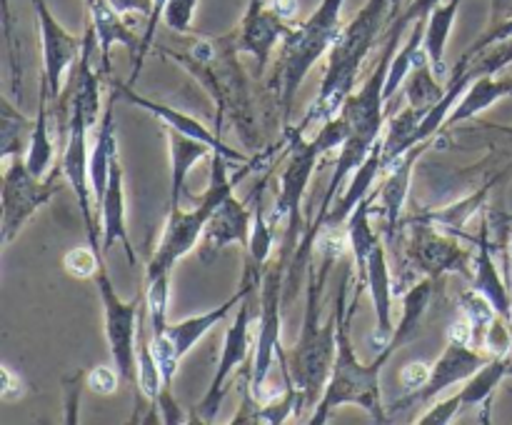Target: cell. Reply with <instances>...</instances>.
Listing matches in <instances>:
<instances>
[{"mask_svg":"<svg viewBox=\"0 0 512 425\" xmlns=\"http://www.w3.org/2000/svg\"><path fill=\"white\" fill-rule=\"evenodd\" d=\"M355 275V260L343 268V275L338 280V295H335V318H338V328H335V363L330 370L328 385H325L323 395H320L318 405L310 413L305 423L310 425H323L330 418V413L343 405H358V408L368 410L373 415L375 423H388V410L380 403V370L385 368L390 355L400 348L403 343L418 335L420 320H423L425 310L430 305V293L425 288H413L405 293L403 298V320L395 328L393 340L385 345L378 353L373 363H360L355 358L353 340H350V323H353L355 308H358L360 295L353 293L348 303V288L353 283Z\"/></svg>","mask_w":512,"mask_h":425,"instance_id":"cell-1","label":"cell"},{"mask_svg":"<svg viewBox=\"0 0 512 425\" xmlns=\"http://www.w3.org/2000/svg\"><path fill=\"white\" fill-rule=\"evenodd\" d=\"M330 268H333V260L320 258V270L318 263L310 260L308 273H305V278H308V293H305L308 295V305H305L303 333H300L298 343L285 350V358L280 360L285 385H290L298 393V413L295 415L303 420L310 418L325 385H328L330 370H333L335 363V348H338L335 310L328 323L320 325V298H323L325 278H328Z\"/></svg>","mask_w":512,"mask_h":425,"instance_id":"cell-2","label":"cell"},{"mask_svg":"<svg viewBox=\"0 0 512 425\" xmlns=\"http://www.w3.org/2000/svg\"><path fill=\"white\" fill-rule=\"evenodd\" d=\"M390 8H393V0H368L365 8L340 30L338 40L330 48L318 98L308 108L303 123L293 128L295 133L303 135L310 125L328 123L343 110L350 95L355 93L365 58L378 45L385 23H390Z\"/></svg>","mask_w":512,"mask_h":425,"instance_id":"cell-3","label":"cell"},{"mask_svg":"<svg viewBox=\"0 0 512 425\" xmlns=\"http://www.w3.org/2000/svg\"><path fill=\"white\" fill-rule=\"evenodd\" d=\"M165 53L173 55L183 68H188L213 95L218 133L223 130L225 120H233L235 130L243 135L245 143L255 145L258 128H255L248 80H245L243 65L235 58L238 55L235 33L223 35L218 40L195 38L180 53H173V50H165Z\"/></svg>","mask_w":512,"mask_h":425,"instance_id":"cell-4","label":"cell"},{"mask_svg":"<svg viewBox=\"0 0 512 425\" xmlns=\"http://www.w3.org/2000/svg\"><path fill=\"white\" fill-rule=\"evenodd\" d=\"M275 150L278 148H270L265 150L263 155H255V158H250L248 163L240 165L233 175L228 173V165H230L228 158H223L220 153L210 155L208 190H205L203 198L198 200V205H193L190 210H183V208L170 210L163 240H160L153 258L148 260V278H145V283H170V275H173L175 263L198 245V240L203 238L205 225H208V220L213 218L218 205L223 203L228 195H233V188L245 178V175L263 168V160L270 158V155H275Z\"/></svg>","mask_w":512,"mask_h":425,"instance_id":"cell-5","label":"cell"},{"mask_svg":"<svg viewBox=\"0 0 512 425\" xmlns=\"http://www.w3.org/2000/svg\"><path fill=\"white\" fill-rule=\"evenodd\" d=\"M343 5L345 0H323L320 8L305 23L293 25L288 38L280 45V58L275 65L270 88L275 90V98L283 108V118L290 115L295 93H298L305 75L315 68V63L325 53H330L333 43L338 40L340 30H343V20H340Z\"/></svg>","mask_w":512,"mask_h":425,"instance_id":"cell-6","label":"cell"},{"mask_svg":"<svg viewBox=\"0 0 512 425\" xmlns=\"http://www.w3.org/2000/svg\"><path fill=\"white\" fill-rule=\"evenodd\" d=\"M373 198L370 193L363 203L358 205L348 220L350 250L355 260V295H363V290H370L375 308V348L383 350L393 340V280H390V265L385 258V245L370 228V215H373Z\"/></svg>","mask_w":512,"mask_h":425,"instance_id":"cell-7","label":"cell"},{"mask_svg":"<svg viewBox=\"0 0 512 425\" xmlns=\"http://www.w3.org/2000/svg\"><path fill=\"white\" fill-rule=\"evenodd\" d=\"M63 165H55L45 180L35 178L28 170L25 158L15 155L3 168V223H0V235L3 245H10L20 235L33 213L43 205L50 203L55 193L63 188Z\"/></svg>","mask_w":512,"mask_h":425,"instance_id":"cell-8","label":"cell"},{"mask_svg":"<svg viewBox=\"0 0 512 425\" xmlns=\"http://www.w3.org/2000/svg\"><path fill=\"white\" fill-rule=\"evenodd\" d=\"M490 358L483 350L473 348V345L453 343L450 340L448 350L443 353V358L438 363H433V373H430L428 383L423 388L413 390L405 398H400L398 403H393L388 408V423H398V420H410L418 415V410L423 405L433 403L440 393H445L448 388H453L460 380H468L483 368Z\"/></svg>","mask_w":512,"mask_h":425,"instance_id":"cell-9","label":"cell"},{"mask_svg":"<svg viewBox=\"0 0 512 425\" xmlns=\"http://www.w3.org/2000/svg\"><path fill=\"white\" fill-rule=\"evenodd\" d=\"M400 38H403V30L390 25L388 40H385L383 55H380L378 65L373 68L370 78H365L363 88L358 93H353L348 98V103L343 105L340 113L348 118L350 123V135L355 138H363L368 143H378L380 130H383V105H385V83H388L390 65H393L395 53H398Z\"/></svg>","mask_w":512,"mask_h":425,"instance_id":"cell-10","label":"cell"},{"mask_svg":"<svg viewBox=\"0 0 512 425\" xmlns=\"http://www.w3.org/2000/svg\"><path fill=\"white\" fill-rule=\"evenodd\" d=\"M253 295L250 293L248 298L240 303L238 315L230 323L228 333H225V343H223V353H220V363L218 370H215L213 380H210L208 390H205L203 400L195 408L193 418L195 423H213L218 418L220 403L225 398V390H228L230 375L240 368V365L248 363V353L250 345H253V335H250V303H253Z\"/></svg>","mask_w":512,"mask_h":425,"instance_id":"cell-11","label":"cell"},{"mask_svg":"<svg viewBox=\"0 0 512 425\" xmlns=\"http://www.w3.org/2000/svg\"><path fill=\"white\" fill-rule=\"evenodd\" d=\"M33 10L38 18L40 40H43V80L48 83L50 100H58L63 95L65 75L80 60L85 38H75L73 33H68L50 13L45 0H33Z\"/></svg>","mask_w":512,"mask_h":425,"instance_id":"cell-12","label":"cell"},{"mask_svg":"<svg viewBox=\"0 0 512 425\" xmlns=\"http://www.w3.org/2000/svg\"><path fill=\"white\" fill-rule=\"evenodd\" d=\"M410 225H415V235L410 240L408 260H413L415 268L423 270L428 278H438L443 273L470 275L473 255H470V250L460 248L455 243V235L443 233V230L425 223Z\"/></svg>","mask_w":512,"mask_h":425,"instance_id":"cell-13","label":"cell"},{"mask_svg":"<svg viewBox=\"0 0 512 425\" xmlns=\"http://www.w3.org/2000/svg\"><path fill=\"white\" fill-rule=\"evenodd\" d=\"M108 80H110V85L118 90L120 98H123L125 103L135 105V108H140V110H148L150 115H155L158 120H163L165 128H173V130H178V133L188 135V138L200 140V143H208L215 153H220L223 158H228L230 165H245L250 160V158H245L243 153H238L235 148L225 145V140L220 138V133L208 130L198 118H193V115L183 113V110H178V108H170V105H165V103H158V100L145 98V95L135 93L133 85L123 83V80L113 78V75H108Z\"/></svg>","mask_w":512,"mask_h":425,"instance_id":"cell-14","label":"cell"},{"mask_svg":"<svg viewBox=\"0 0 512 425\" xmlns=\"http://www.w3.org/2000/svg\"><path fill=\"white\" fill-rule=\"evenodd\" d=\"M510 368L512 365L508 358L488 360V363H485L483 368L473 375V378H468V383H465V388L460 390V393H455V395H450V398L435 403L433 408L425 410L420 418H415V423L418 425H448L450 420L460 413V410L473 408V405H483V403L488 405L490 395H493V390L498 388L500 380L508 375Z\"/></svg>","mask_w":512,"mask_h":425,"instance_id":"cell-15","label":"cell"},{"mask_svg":"<svg viewBox=\"0 0 512 425\" xmlns=\"http://www.w3.org/2000/svg\"><path fill=\"white\" fill-rule=\"evenodd\" d=\"M290 30H293V25L280 18L278 13H273L263 0H250L243 23L238 25V30H233L235 48H238V53L253 55L258 60V73H263L275 45L288 38Z\"/></svg>","mask_w":512,"mask_h":425,"instance_id":"cell-16","label":"cell"},{"mask_svg":"<svg viewBox=\"0 0 512 425\" xmlns=\"http://www.w3.org/2000/svg\"><path fill=\"white\" fill-rule=\"evenodd\" d=\"M253 220L255 213H250L248 203H240L233 195H228L205 225L203 238H200V258L210 263L220 250L233 243H243L248 248L250 235H253Z\"/></svg>","mask_w":512,"mask_h":425,"instance_id":"cell-17","label":"cell"},{"mask_svg":"<svg viewBox=\"0 0 512 425\" xmlns=\"http://www.w3.org/2000/svg\"><path fill=\"white\" fill-rule=\"evenodd\" d=\"M430 143H420L413 145L398 163L393 165L390 170L383 173V183L378 185L375 190V198H380V208H383L385 215V240L393 243L398 238V230L403 225L400 220V213H403V205L405 198H408V190H410V175H413L415 163H418L420 155L428 150Z\"/></svg>","mask_w":512,"mask_h":425,"instance_id":"cell-18","label":"cell"},{"mask_svg":"<svg viewBox=\"0 0 512 425\" xmlns=\"http://www.w3.org/2000/svg\"><path fill=\"white\" fill-rule=\"evenodd\" d=\"M100 213H103V250L108 253L115 243L123 245L128 263L138 265L133 243L128 235V218H125V188H123V165H120L118 150L110 158V178L105 188L103 200H100Z\"/></svg>","mask_w":512,"mask_h":425,"instance_id":"cell-19","label":"cell"},{"mask_svg":"<svg viewBox=\"0 0 512 425\" xmlns=\"http://www.w3.org/2000/svg\"><path fill=\"white\" fill-rule=\"evenodd\" d=\"M475 245H478V253L473 255V273H470L473 288L483 298L490 300V305L498 310V315H503L505 320H512L510 285L500 275L498 265L493 260V248H490V220H483L480 240H475Z\"/></svg>","mask_w":512,"mask_h":425,"instance_id":"cell-20","label":"cell"},{"mask_svg":"<svg viewBox=\"0 0 512 425\" xmlns=\"http://www.w3.org/2000/svg\"><path fill=\"white\" fill-rule=\"evenodd\" d=\"M85 8L90 13V23L95 28V38H98L100 48V75H110V50L115 43H123L125 48L133 53V60L140 53V40L125 28L123 15L110 5V0H85Z\"/></svg>","mask_w":512,"mask_h":425,"instance_id":"cell-21","label":"cell"},{"mask_svg":"<svg viewBox=\"0 0 512 425\" xmlns=\"http://www.w3.org/2000/svg\"><path fill=\"white\" fill-rule=\"evenodd\" d=\"M170 143V210H180V200L190 198V193L185 190V178H188V170L193 168L198 160L208 158L215 150L208 143H200V140L188 138V135L178 133L173 128H165ZM193 200V198H190Z\"/></svg>","mask_w":512,"mask_h":425,"instance_id":"cell-22","label":"cell"},{"mask_svg":"<svg viewBox=\"0 0 512 425\" xmlns=\"http://www.w3.org/2000/svg\"><path fill=\"white\" fill-rule=\"evenodd\" d=\"M512 98V78H495V75H485L470 83V88L465 90V95L460 98V103L455 105V110L450 113L445 128H455L463 120L475 118L483 110H488L490 105H495L498 100Z\"/></svg>","mask_w":512,"mask_h":425,"instance_id":"cell-23","label":"cell"},{"mask_svg":"<svg viewBox=\"0 0 512 425\" xmlns=\"http://www.w3.org/2000/svg\"><path fill=\"white\" fill-rule=\"evenodd\" d=\"M460 3L463 0H448V3H440L438 8L430 13L428 25H425V53H428L430 68L438 78L448 75V63H445V50H448L450 30H453L455 15H458Z\"/></svg>","mask_w":512,"mask_h":425,"instance_id":"cell-24","label":"cell"},{"mask_svg":"<svg viewBox=\"0 0 512 425\" xmlns=\"http://www.w3.org/2000/svg\"><path fill=\"white\" fill-rule=\"evenodd\" d=\"M48 100L50 90L48 83H40V100H38V115H35V128L30 133L28 143V155H25V163H28V170L35 175V178H43L50 170V163H53V140H50V128H48Z\"/></svg>","mask_w":512,"mask_h":425,"instance_id":"cell-25","label":"cell"},{"mask_svg":"<svg viewBox=\"0 0 512 425\" xmlns=\"http://www.w3.org/2000/svg\"><path fill=\"white\" fill-rule=\"evenodd\" d=\"M35 120L25 118L8 98H0V155L8 163L23 150V133H33Z\"/></svg>","mask_w":512,"mask_h":425,"instance_id":"cell-26","label":"cell"},{"mask_svg":"<svg viewBox=\"0 0 512 425\" xmlns=\"http://www.w3.org/2000/svg\"><path fill=\"white\" fill-rule=\"evenodd\" d=\"M105 253H95V248H73L63 255V270L70 278L88 280L95 278L100 270V265H105Z\"/></svg>","mask_w":512,"mask_h":425,"instance_id":"cell-27","label":"cell"},{"mask_svg":"<svg viewBox=\"0 0 512 425\" xmlns=\"http://www.w3.org/2000/svg\"><path fill=\"white\" fill-rule=\"evenodd\" d=\"M510 320H505L503 315H495L493 323L488 325L483 335V350L490 358H510L512 350V335L508 328Z\"/></svg>","mask_w":512,"mask_h":425,"instance_id":"cell-28","label":"cell"},{"mask_svg":"<svg viewBox=\"0 0 512 425\" xmlns=\"http://www.w3.org/2000/svg\"><path fill=\"white\" fill-rule=\"evenodd\" d=\"M200 0H168L163 10V20L173 33L188 35L193 30V13Z\"/></svg>","mask_w":512,"mask_h":425,"instance_id":"cell-29","label":"cell"},{"mask_svg":"<svg viewBox=\"0 0 512 425\" xmlns=\"http://www.w3.org/2000/svg\"><path fill=\"white\" fill-rule=\"evenodd\" d=\"M85 380H88V388L93 390L95 395H100V398H105V395H113L115 390H118L120 385V373L118 368H110V365H95V368H90V373L85 375Z\"/></svg>","mask_w":512,"mask_h":425,"instance_id":"cell-30","label":"cell"},{"mask_svg":"<svg viewBox=\"0 0 512 425\" xmlns=\"http://www.w3.org/2000/svg\"><path fill=\"white\" fill-rule=\"evenodd\" d=\"M165 5H168V0H153V15L148 18V28H145L143 38H140V53H138V58H135V68H133V78H130V85H133V80L138 78V70H140V65H143V58L148 55V50L153 48L155 30H158L160 15H163Z\"/></svg>","mask_w":512,"mask_h":425,"instance_id":"cell-31","label":"cell"},{"mask_svg":"<svg viewBox=\"0 0 512 425\" xmlns=\"http://www.w3.org/2000/svg\"><path fill=\"white\" fill-rule=\"evenodd\" d=\"M430 373H433V365L423 363V360H413V363L405 365V368L400 370V380H403L405 393H413V390L423 388V385L428 383Z\"/></svg>","mask_w":512,"mask_h":425,"instance_id":"cell-32","label":"cell"},{"mask_svg":"<svg viewBox=\"0 0 512 425\" xmlns=\"http://www.w3.org/2000/svg\"><path fill=\"white\" fill-rule=\"evenodd\" d=\"M25 395V385L20 380V375L10 368L8 363L0 365V398L5 403H13V400H20Z\"/></svg>","mask_w":512,"mask_h":425,"instance_id":"cell-33","label":"cell"},{"mask_svg":"<svg viewBox=\"0 0 512 425\" xmlns=\"http://www.w3.org/2000/svg\"><path fill=\"white\" fill-rule=\"evenodd\" d=\"M510 38H512V18L500 20V23H495L493 28H490L488 33L478 40V43L470 45L468 53H480V50L490 48V45H495V43H503V40H510Z\"/></svg>","mask_w":512,"mask_h":425,"instance_id":"cell-34","label":"cell"},{"mask_svg":"<svg viewBox=\"0 0 512 425\" xmlns=\"http://www.w3.org/2000/svg\"><path fill=\"white\" fill-rule=\"evenodd\" d=\"M115 10L120 15H128V13H140V15H153V0H110Z\"/></svg>","mask_w":512,"mask_h":425,"instance_id":"cell-35","label":"cell"},{"mask_svg":"<svg viewBox=\"0 0 512 425\" xmlns=\"http://www.w3.org/2000/svg\"><path fill=\"white\" fill-rule=\"evenodd\" d=\"M263 3L268 5L273 13H278L280 18L288 20V23H293L300 13V0H263Z\"/></svg>","mask_w":512,"mask_h":425,"instance_id":"cell-36","label":"cell"},{"mask_svg":"<svg viewBox=\"0 0 512 425\" xmlns=\"http://www.w3.org/2000/svg\"><path fill=\"white\" fill-rule=\"evenodd\" d=\"M80 383H83V373L78 375V378L73 380V383H68V423H75V415H78V393H80Z\"/></svg>","mask_w":512,"mask_h":425,"instance_id":"cell-37","label":"cell"},{"mask_svg":"<svg viewBox=\"0 0 512 425\" xmlns=\"http://www.w3.org/2000/svg\"><path fill=\"white\" fill-rule=\"evenodd\" d=\"M503 235V243L512 235V215H498V238Z\"/></svg>","mask_w":512,"mask_h":425,"instance_id":"cell-38","label":"cell"},{"mask_svg":"<svg viewBox=\"0 0 512 425\" xmlns=\"http://www.w3.org/2000/svg\"><path fill=\"white\" fill-rule=\"evenodd\" d=\"M398 8H400V0H393V8H390V23L398 18Z\"/></svg>","mask_w":512,"mask_h":425,"instance_id":"cell-39","label":"cell"}]
</instances>
